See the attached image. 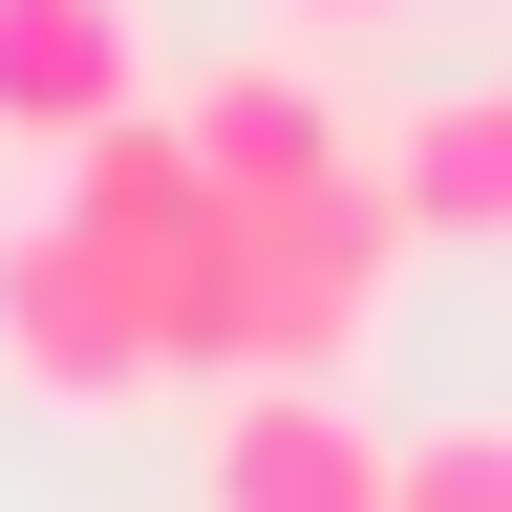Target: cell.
Listing matches in <instances>:
<instances>
[{
  "label": "cell",
  "instance_id": "obj_1",
  "mask_svg": "<svg viewBox=\"0 0 512 512\" xmlns=\"http://www.w3.org/2000/svg\"><path fill=\"white\" fill-rule=\"evenodd\" d=\"M43 214L86 235L128 299H150L171 384H214V363H235V192H214V150L171 128V86H150V107H107V128H64V150H43Z\"/></svg>",
  "mask_w": 512,
  "mask_h": 512
},
{
  "label": "cell",
  "instance_id": "obj_2",
  "mask_svg": "<svg viewBox=\"0 0 512 512\" xmlns=\"http://www.w3.org/2000/svg\"><path fill=\"white\" fill-rule=\"evenodd\" d=\"M0 406H43V427L192 406V384H171V342H150V299H128L64 214H22V235H0Z\"/></svg>",
  "mask_w": 512,
  "mask_h": 512
},
{
  "label": "cell",
  "instance_id": "obj_3",
  "mask_svg": "<svg viewBox=\"0 0 512 512\" xmlns=\"http://www.w3.org/2000/svg\"><path fill=\"white\" fill-rule=\"evenodd\" d=\"M192 512H384V427L342 363H214L192 384Z\"/></svg>",
  "mask_w": 512,
  "mask_h": 512
},
{
  "label": "cell",
  "instance_id": "obj_4",
  "mask_svg": "<svg viewBox=\"0 0 512 512\" xmlns=\"http://www.w3.org/2000/svg\"><path fill=\"white\" fill-rule=\"evenodd\" d=\"M171 128L214 150V192H235V214H278V192L363 171V128H342V86H320L299 43H235V64H192V86H171Z\"/></svg>",
  "mask_w": 512,
  "mask_h": 512
},
{
  "label": "cell",
  "instance_id": "obj_5",
  "mask_svg": "<svg viewBox=\"0 0 512 512\" xmlns=\"http://www.w3.org/2000/svg\"><path fill=\"white\" fill-rule=\"evenodd\" d=\"M363 171L406 192L427 256H512V86H427V107H384Z\"/></svg>",
  "mask_w": 512,
  "mask_h": 512
},
{
  "label": "cell",
  "instance_id": "obj_6",
  "mask_svg": "<svg viewBox=\"0 0 512 512\" xmlns=\"http://www.w3.org/2000/svg\"><path fill=\"white\" fill-rule=\"evenodd\" d=\"M107 107H150V0H0V150H64Z\"/></svg>",
  "mask_w": 512,
  "mask_h": 512
},
{
  "label": "cell",
  "instance_id": "obj_7",
  "mask_svg": "<svg viewBox=\"0 0 512 512\" xmlns=\"http://www.w3.org/2000/svg\"><path fill=\"white\" fill-rule=\"evenodd\" d=\"M384 512H512V427H491V406L384 427Z\"/></svg>",
  "mask_w": 512,
  "mask_h": 512
},
{
  "label": "cell",
  "instance_id": "obj_8",
  "mask_svg": "<svg viewBox=\"0 0 512 512\" xmlns=\"http://www.w3.org/2000/svg\"><path fill=\"white\" fill-rule=\"evenodd\" d=\"M299 22H406V0H299Z\"/></svg>",
  "mask_w": 512,
  "mask_h": 512
}]
</instances>
